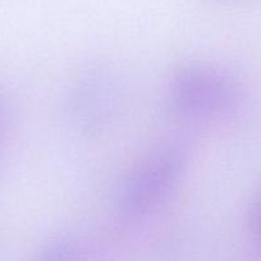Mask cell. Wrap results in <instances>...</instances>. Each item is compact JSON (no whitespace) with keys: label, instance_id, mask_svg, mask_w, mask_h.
<instances>
[{"label":"cell","instance_id":"obj_1","mask_svg":"<svg viewBox=\"0 0 261 261\" xmlns=\"http://www.w3.org/2000/svg\"><path fill=\"white\" fill-rule=\"evenodd\" d=\"M190 164L187 147L164 142L145 154L120 182L115 196L118 214L137 220L156 212L183 180Z\"/></svg>","mask_w":261,"mask_h":261},{"label":"cell","instance_id":"obj_2","mask_svg":"<svg viewBox=\"0 0 261 261\" xmlns=\"http://www.w3.org/2000/svg\"><path fill=\"white\" fill-rule=\"evenodd\" d=\"M241 86L224 69L210 63H188L173 73L168 86L172 108L195 120L219 119L230 114L241 100Z\"/></svg>","mask_w":261,"mask_h":261},{"label":"cell","instance_id":"obj_3","mask_svg":"<svg viewBox=\"0 0 261 261\" xmlns=\"http://www.w3.org/2000/svg\"><path fill=\"white\" fill-rule=\"evenodd\" d=\"M123 90L118 74L107 67L79 74L65 96V113L72 127L86 136L109 130L123 108Z\"/></svg>","mask_w":261,"mask_h":261},{"label":"cell","instance_id":"obj_4","mask_svg":"<svg viewBox=\"0 0 261 261\" xmlns=\"http://www.w3.org/2000/svg\"><path fill=\"white\" fill-rule=\"evenodd\" d=\"M79 245L72 237H60L42 250L36 261H77Z\"/></svg>","mask_w":261,"mask_h":261},{"label":"cell","instance_id":"obj_5","mask_svg":"<svg viewBox=\"0 0 261 261\" xmlns=\"http://www.w3.org/2000/svg\"><path fill=\"white\" fill-rule=\"evenodd\" d=\"M9 125V105L6 96L0 92V149L6 140Z\"/></svg>","mask_w":261,"mask_h":261},{"label":"cell","instance_id":"obj_6","mask_svg":"<svg viewBox=\"0 0 261 261\" xmlns=\"http://www.w3.org/2000/svg\"><path fill=\"white\" fill-rule=\"evenodd\" d=\"M256 229L261 234V207L258 209L257 215H256Z\"/></svg>","mask_w":261,"mask_h":261}]
</instances>
